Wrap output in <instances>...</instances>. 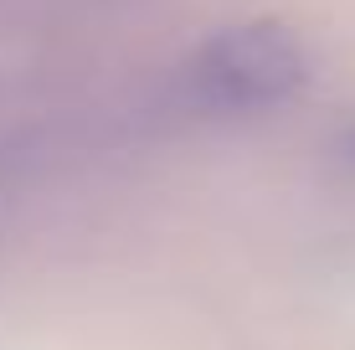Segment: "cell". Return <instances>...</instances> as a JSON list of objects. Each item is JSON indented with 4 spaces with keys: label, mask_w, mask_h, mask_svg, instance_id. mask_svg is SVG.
<instances>
[{
    "label": "cell",
    "mask_w": 355,
    "mask_h": 350,
    "mask_svg": "<svg viewBox=\"0 0 355 350\" xmlns=\"http://www.w3.org/2000/svg\"><path fill=\"white\" fill-rule=\"evenodd\" d=\"M309 82V52L278 21H242L201 46L180 67V93L206 114H268L299 98Z\"/></svg>",
    "instance_id": "cell-1"
},
{
    "label": "cell",
    "mask_w": 355,
    "mask_h": 350,
    "mask_svg": "<svg viewBox=\"0 0 355 350\" xmlns=\"http://www.w3.org/2000/svg\"><path fill=\"white\" fill-rule=\"evenodd\" d=\"M345 160L355 165V129H350V134H345Z\"/></svg>",
    "instance_id": "cell-2"
}]
</instances>
